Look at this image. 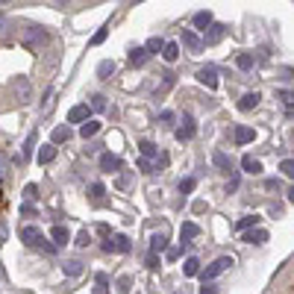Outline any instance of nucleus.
<instances>
[{"mask_svg": "<svg viewBox=\"0 0 294 294\" xmlns=\"http://www.w3.org/2000/svg\"><path fill=\"white\" fill-rule=\"evenodd\" d=\"M21 239H24L29 247H41V250H47V253H53V250H56V247L44 239V233H41L38 227H24V230H21Z\"/></svg>", "mask_w": 294, "mask_h": 294, "instance_id": "1", "label": "nucleus"}, {"mask_svg": "<svg viewBox=\"0 0 294 294\" xmlns=\"http://www.w3.org/2000/svg\"><path fill=\"white\" fill-rule=\"evenodd\" d=\"M21 41H24L27 47H32V50H35V47H44V44L50 41V35H47V29H44V27H35V24H32V27H27V29H24Z\"/></svg>", "mask_w": 294, "mask_h": 294, "instance_id": "2", "label": "nucleus"}, {"mask_svg": "<svg viewBox=\"0 0 294 294\" xmlns=\"http://www.w3.org/2000/svg\"><path fill=\"white\" fill-rule=\"evenodd\" d=\"M230 268H233V259H230V256H221V259H215V262H212V265L203 271V283H206V280H215L218 274H224V271H230Z\"/></svg>", "mask_w": 294, "mask_h": 294, "instance_id": "3", "label": "nucleus"}, {"mask_svg": "<svg viewBox=\"0 0 294 294\" xmlns=\"http://www.w3.org/2000/svg\"><path fill=\"white\" fill-rule=\"evenodd\" d=\"M194 133H197V124H194V118L186 112V115H183V127L177 130V138H180V141H188V138H194Z\"/></svg>", "mask_w": 294, "mask_h": 294, "instance_id": "4", "label": "nucleus"}, {"mask_svg": "<svg viewBox=\"0 0 294 294\" xmlns=\"http://www.w3.org/2000/svg\"><path fill=\"white\" fill-rule=\"evenodd\" d=\"M197 80L206 85V88H218V71L212 68V65H206V68H200L197 71Z\"/></svg>", "mask_w": 294, "mask_h": 294, "instance_id": "5", "label": "nucleus"}, {"mask_svg": "<svg viewBox=\"0 0 294 294\" xmlns=\"http://www.w3.org/2000/svg\"><path fill=\"white\" fill-rule=\"evenodd\" d=\"M183 44H186V47H188L191 53H200V50L206 47V41H203V38H197V35H194L191 29H183Z\"/></svg>", "mask_w": 294, "mask_h": 294, "instance_id": "6", "label": "nucleus"}, {"mask_svg": "<svg viewBox=\"0 0 294 294\" xmlns=\"http://www.w3.org/2000/svg\"><path fill=\"white\" fill-rule=\"evenodd\" d=\"M15 94H18L21 103H27V100L32 97V88H29V80H27V77H18V80H15Z\"/></svg>", "mask_w": 294, "mask_h": 294, "instance_id": "7", "label": "nucleus"}, {"mask_svg": "<svg viewBox=\"0 0 294 294\" xmlns=\"http://www.w3.org/2000/svg\"><path fill=\"white\" fill-rule=\"evenodd\" d=\"M106 250H118V253H130V239L127 236H115L106 241Z\"/></svg>", "mask_w": 294, "mask_h": 294, "instance_id": "8", "label": "nucleus"}, {"mask_svg": "<svg viewBox=\"0 0 294 294\" xmlns=\"http://www.w3.org/2000/svg\"><path fill=\"white\" fill-rule=\"evenodd\" d=\"M224 35H227V27H224V24H212V27H209V35H206V44H218Z\"/></svg>", "mask_w": 294, "mask_h": 294, "instance_id": "9", "label": "nucleus"}, {"mask_svg": "<svg viewBox=\"0 0 294 294\" xmlns=\"http://www.w3.org/2000/svg\"><path fill=\"white\" fill-rule=\"evenodd\" d=\"M147 59H150V50H147V47H138V50L130 53V65H133V68H141Z\"/></svg>", "mask_w": 294, "mask_h": 294, "instance_id": "10", "label": "nucleus"}, {"mask_svg": "<svg viewBox=\"0 0 294 294\" xmlns=\"http://www.w3.org/2000/svg\"><path fill=\"white\" fill-rule=\"evenodd\" d=\"M100 171H121V159L112 156V153H103L100 156Z\"/></svg>", "mask_w": 294, "mask_h": 294, "instance_id": "11", "label": "nucleus"}, {"mask_svg": "<svg viewBox=\"0 0 294 294\" xmlns=\"http://www.w3.org/2000/svg\"><path fill=\"white\" fill-rule=\"evenodd\" d=\"M174 80H177V77H174L171 71H165V74H162V85H156V97H165V94L171 91V85H174Z\"/></svg>", "mask_w": 294, "mask_h": 294, "instance_id": "12", "label": "nucleus"}, {"mask_svg": "<svg viewBox=\"0 0 294 294\" xmlns=\"http://www.w3.org/2000/svg\"><path fill=\"white\" fill-rule=\"evenodd\" d=\"M259 100H262V97H259L256 91H250V94H244V97H241L239 109H241V112H250V109H256V106H259Z\"/></svg>", "mask_w": 294, "mask_h": 294, "instance_id": "13", "label": "nucleus"}, {"mask_svg": "<svg viewBox=\"0 0 294 294\" xmlns=\"http://www.w3.org/2000/svg\"><path fill=\"white\" fill-rule=\"evenodd\" d=\"M256 138V133L250 130V127H236V144H247V141H253Z\"/></svg>", "mask_w": 294, "mask_h": 294, "instance_id": "14", "label": "nucleus"}, {"mask_svg": "<svg viewBox=\"0 0 294 294\" xmlns=\"http://www.w3.org/2000/svg\"><path fill=\"white\" fill-rule=\"evenodd\" d=\"M212 162H215L221 171H233V159H230L227 153H221V150H215V153H212Z\"/></svg>", "mask_w": 294, "mask_h": 294, "instance_id": "15", "label": "nucleus"}, {"mask_svg": "<svg viewBox=\"0 0 294 294\" xmlns=\"http://www.w3.org/2000/svg\"><path fill=\"white\" fill-rule=\"evenodd\" d=\"M85 118H88V106H74L71 115H68L71 124H80V121H85Z\"/></svg>", "mask_w": 294, "mask_h": 294, "instance_id": "16", "label": "nucleus"}, {"mask_svg": "<svg viewBox=\"0 0 294 294\" xmlns=\"http://www.w3.org/2000/svg\"><path fill=\"white\" fill-rule=\"evenodd\" d=\"M97 133H100V124H97V121H85V124L80 127V135H82V138H91V135H97Z\"/></svg>", "mask_w": 294, "mask_h": 294, "instance_id": "17", "label": "nucleus"}, {"mask_svg": "<svg viewBox=\"0 0 294 294\" xmlns=\"http://www.w3.org/2000/svg\"><path fill=\"white\" fill-rule=\"evenodd\" d=\"M241 168H244L247 174H259V171H262V162L253 159V156H244V159H241Z\"/></svg>", "mask_w": 294, "mask_h": 294, "instance_id": "18", "label": "nucleus"}, {"mask_svg": "<svg viewBox=\"0 0 294 294\" xmlns=\"http://www.w3.org/2000/svg\"><path fill=\"white\" fill-rule=\"evenodd\" d=\"M244 241H250V244H265V241H268V233H265V230H253V233L244 236Z\"/></svg>", "mask_w": 294, "mask_h": 294, "instance_id": "19", "label": "nucleus"}, {"mask_svg": "<svg viewBox=\"0 0 294 294\" xmlns=\"http://www.w3.org/2000/svg\"><path fill=\"white\" fill-rule=\"evenodd\" d=\"M162 56H165V62H177V59H180V44H174V41L165 44V53H162Z\"/></svg>", "mask_w": 294, "mask_h": 294, "instance_id": "20", "label": "nucleus"}, {"mask_svg": "<svg viewBox=\"0 0 294 294\" xmlns=\"http://www.w3.org/2000/svg\"><path fill=\"white\" fill-rule=\"evenodd\" d=\"M62 268H65V274H68V277H80V274H82V262H77V259L65 262Z\"/></svg>", "mask_w": 294, "mask_h": 294, "instance_id": "21", "label": "nucleus"}, {"mask_svg": "<svg viewBox=\"0 0 294 294\" xmlns=\"http://www.w3.org/2000/svg\"><path fill=\"white\" fill-rule=\"evenodd\" d=\"M236 65H239L241 71H250V68H253V53H239Z\"/></svg>", "mask_w": 294, "mask_h": 294, "instance_id": "22", "label": "nucleus"}, {"mask_svg": "<svg viewBox=\"0 0 294 294\" xmlns=\"http://www.w3.org/2000/svg\"><path fill=\"white\" fill-rule=\"evenodd\" d=\"M53 159H56V147H50V144H47V147H41V150H38V162H44V165H47V162H53Z\"/></svg>", "mask_w": 294, "mask_h": 294, "instance_id": "23", "label": "nucleus"}, {"mask_svg": "<svg viewBox=\"0 0 294 294\" xmlns=\"http://www.w3.org/2000/svg\"><path fill=\"white\" fill-rule=\"evenodd\" d=\"M194 27H200V29H203V27H212V15H209V12H197V15H194Z\"/></svg>", "mask_w": 294, "mask_h": 294, "instance_id": "24", "label": "nucleus"}, {"mask_svg": "<svg viewBox=\"0 0 294 294\" xmlns=\"http://www.w3.org/2000/svg\"><path fill=\"white\" fill-rule=\"evenodd\" d=\"M68 239H71V236H68L65 227H53V241H56V244H68Z\"/></svg>", "mask_w": 294, "mask_h": 294, "instance_id": "25", "label": "nucleus"}, {"mask_svg": "<svg viewBox=\"0 0 294 294\" xmlns=\"http://www.w3.org/2000/svg\"><path fill=\"white\" fill-rule=\"evenodd\" d=\"M32 147H35V133H29V138H27V144H24V150H21V159H29V156H32Z\"/></svg>", "mask_w": 294, "mask_h": 294, "instance_id": "26", "label": "nucleus"}, {"mask_svg": "<svg viewBox=\"0 0 294 294\" xmlns=\"http://www.w3.org/2000/svg\"><path fill=\"white\" fill-rule=\"evenodd\" d=\"M3 180H6V159H3V153H0V209H3V200H6V194H3Z\"/></svg>", "mask_w": 294, "mask_h": 294, "instance_id": "27", "label": "nucleus"}, {"mask_svg": "<svg viewBox=\"0 0 294 294\" xmlns=\"http://www.w3.org/2000/svg\"><path fill=\"white\" fill-rule=\"evenodd\" d=\"M112 71H115V62H100V65H97V77H103V80H106Z\"/></svg>", "mask_w": 294, "mask_h": 294, "instance_id": "28", "label": "nucleus"}, {"mask_svg": "<svg viewBox=\"0 0 294 294\" xmlns=\"http://www.w3.org/2000/svg\"><path fill=\"white\" fill-rule=\"evenodd\" d=\"M277 100H283V103L292 109V106H294V91H286V88H283V91H277Z\"/></svg>", "mask_w": 294, "mask_h": 294, "instance_id": "29", "label": "nucleus"}, {"mask_svg": "<svg viewBox=\"0 0 294 294\" xmlns=\"http://www.w3.org/2000/svg\"><path fill=\"white\" fill-rule=\"evenodd\" d=\"M147 50H150V56H153V53L165 50V41H162V38H150V41H147Z\"/></svg>", "mask_w": 294, "mask_h": 294, "instance_id": "30", "label": "nucleus"}, {"mask_svg": "<svg viewBox=\"0 0 294 294\" xmlns=\"http://www.w3.org/2000/svg\"><path fill=\"white\" fill-rule=\"evenodd\" d=\"M91 109H94V112H103V109H106V97H103V94H94V97H91Z\"/></svg>", "mask_w": 294, "mask_h": 294, "instance_id": "31", "label": "nucleus"}, {"mask_svg": "<svg viewBox=\"0 0 294 294\" xmlns=\"http://www.w3.org/2000/svg\"><path fill=\"white\" fill-rule=\"evenodd\" d=\"M138 147H141V156H147V159L156 156V144H153V141H141Z\"/></svg>", "mask_w": 294, "mask_h": 294, "instance_id": "32", "label": "nucleus"}, {"mask_svg": "<svg viewBox=\"0 0 294 294\" xmlns=\"http://www.w3.org/2000/svg\"><path fill=\"white\" fill-rule=\"evenodd\" d=\"M68 138H71V130H68V127H59V130L53 133V141H68Z\"/></svg>", "mask_w": 294, "mask_h": 294, "instance_id": "33", "label": "nucleus"}, {"mask_svg": "<svg viewBox=\"0 0 294 294\" xmlns=\"http://www.w3.org/2000/svg\"><path fill=\"white\" fill-rule=\"evenodd\" d=\"M200 230H197V224H183V239H194Z\"/></svg>", "mask_w": 294, "mask_h": 294, "instance_id": "34", "label": "nucleus"}, {"mask_svg": "<svg viewBox=\"0 0 294 294\" xmlns=\"http://www.w3.org/2000/svg\"><path fill=\"white\" fill-rule=\"evenodd\" d=\"M197 271H200V262H197V259H188V262H186V277H194Z\"/></svg>", "mask_w": 294, "mask_h": 294, "instance_id": "35", "label": "nucleus"}, {"mask_svg": "<svg viewBox=\"0 0 294 294\" xmlns=\"http://www.w3.org/2000/svg\"><path fill=\"white\" fill-rule=\"evenodd\" d=\"M106 283H109V277H106V274H97V289H94V294H106Z\"/></svg>", "mask_w": 294, "mask_h": 294, "instance_id": "36", "label": "nucleus"}, {"mask_svg": "<svg viewBox=\"0 0 294 294\" xmlns=\"http://www.w3.org/2000/svg\"><path fill=\"white\" fill-rule=\"evenodd\" d=\"M280 171H283L286 177H292V180H294V159H286V162L280 165Z\"/></svg>", "mask_w": 294, "mask_h": 294, "instance_id": "37", "label": "nucleus"}, {"mask_svg": "<svg viewBox=\"0 0 294 294\" xmlns=\"http://www.w3.org/2000/svg\"><path fill=\"white\" fill-rule=\"evenodd\" d=\"M194 186H197V183L188 177V180H183V183H180V191H183V194H188V191H194Z\"/></svg>", "mask_w": 294, "mask_h": 294, "instance_id": "38", "label": "nucleus"}, {"mask_svg": "<svg viewBox=\"0 0 294 294\" xmlns=\"http://www.w3.org/2000/svg\"><path fill=\"white\" fill-rule=\"evenodd\" d=\"M24 197H27V200H35V197H38V188H35V186H27V188H24Z\"/></svg>", "mask_w": 294, "mask_h": 294, "instance_id": "39", "label": "nucleus"}, {"mask_svg": "<svg viewBox=\"0 0 294 294\" xmlns=\"http://www.w3.org/2000/svg\"><path fill=\"white\" fill-rule=\"evenodd\" d=\"M130 286H133L130 277H121V280H118V292H130Z\"/></svg>", "mask_w": 294, "mask_h": 294, "instance_id": "40", "label": "nucleus"}, {"mask_svg": "<svg viewBox=\"0 0 294 294\" xmlns=\"http://www.w3.org/2000/svg\"><path fill=\"white\" fill-rule=\"evenodd\" d=\"M256 221H259V218H256V215H250V218L239 221V230H247V227H250V224H256Z\"/></svg>", "mask_w": 294, "mask_h": 294, "instance_id": "41", "label": "nucleus"}, {"mask_svg": "<svg viewBox=\"0 0 294 294\" xmlns=\"http://www.w3.org/2000/svg\"><path fill=\"white\" fill-rule=\"evenodd\" d=\"M88 241H91L88 233H80V236H77V244H80V247H88Z\"/></svg>", "mask_w": 294, "mask_h": 294, "instance_id": "42", "label": "nucleus"}, {"mask_svg": "<svg viewBox=\"0 0 294 294\" xmlns=\"http://www.w3.org/2000/svg\"><path fill=\"white\" fill-rule=\"evenodd\" d=\"M103 191H106V188H103V186H100V183H94V186H91V197H94V200H97V197H100V194H103Z\"/></svg>", "mask_w": 294, "mask_h": 294, "instance_id": "43", "label": "nucleus"}, {"mask_svg": "<svg viewBox=\"0 0 294 294\" xmlns=\"http://www.w3.org/2000/svg\"><path fill=\"white\" fill-rule=\"evenodd\" d=\"M103 38H106V27H103V29H97V35H94V38H91V44H100V41H103Z\"/></svg>", "mask_w": 294, "mask_h": 294, "instance_id": "44", "label": "nucleus"}, {"mask_svg": "<svg viewBox=\"0 0 294 294\" xmlns=\"http://www.w3.org/2000/svg\"><path fill=\"white\" fill-rule=\"evenodd\" d=\"M265 188H268V191H280V180H268Z\"/></svg>", "mask_w": 294, "mask_h": 294, "instance_id": "45", "label": "nucleus"}, {"mask_svg": "<svg viewBox=\"0 0 294 294\" xmlns=\"http://www.w3.org/2000/svg\"><path fill=\"white\" fill-rule=\"evenodd\" d=\"M165 247V239L162 236H153V250H162Z\"/></svg>", "mask_w": 294, "mask_h": 294, "instance_id": "46", "label": "nucleus"}, {"mask_svg": "<svg viewBox=\"0 0 294 294\" xmlns=\"http://www.w3.org/2000/svg\"><path fill=\"white\" fill-rule=\"evenodd\" d=\"M280 77H283V80H292L294 71H292V68H280Z\"/></svg>", "mask_w": 294, "mask_h": 294, "instance_id": "47", "label": "nucleus"}, {"mask_svg": "<svg viewBox=\"0 0 294 294\" xmlns=\"http://www.w3.org/2000/svg\"><path fill=\"white\" fill-rule=\"evenodd\" d=\"M236 188H239V177H233V180L227 183V191H236Z\"/></svg>", "mask_w": 294, "mask_h": 294, "instance_id": "48", "label": "nucleus"}, {"mask_svg": "<svg viewBox=\"0 0 294 294\" xmlns=\"http://www.w3.org/2000/svg\"><path fill=\"white\" fill-rule=\"evenodd\" d=\"M280 294H294V277H292V280H289V286H286V289H283V292H280Z\"/></svg>", "mask_w": 294, "mask_h": 294, "instance_id": "49", "label": "nucleus"}, {"mask_svg": "<svg viewBox=\"0 0 294 294\" xmlns=\"http://www.w3.org/2000/svg\"><path fill=\"white\" fill-rule=\"evenodd\" d=\"M174 121V112H162V124H171Z\"/></svg>", "mask_w": 294, "mask_h": 294, "instance_id": "50", "label": "nucleus"}, {"mask_svg": "<svg viewBox=\"0 0 294 294\" xmlns=\"http://www.w3.org/2000/svg\"><path fill=\"white\" fill-rule=\"evenodd\" d=\"M118 186H121V188H127V186H130V174H124V177L118 180Z\"/></svg>", "mask_w": 294, "mask_h": 294, "instance_id": "51", "label": "nucleus"}, {"mask_svg": "<svg viewBox=\"0 0 294 294\" xmlns=\"http://www.w3.org/2000/svg\"><path fill=\"white\" fill-rule=\"evenodd\" d=\"M200 294H215V286H203V292Z\"/></svg>", "mask_w": 294, "mask_h": 294, "instance_id": "52", "label": "nucleus"}, {"mask_svg": "<svg viewBox=\"0 0 294 294\" xmlns=\"http://www.w3.org/2000/svg\"><path fill=\"white\" fill-rule=\"evenodd\" d=\"M289 200H292V203H294V188H292V191H289Z\"/></svg>", "mask_w": 294, "mask_h": 294, "instance_id": "53", "label": "nucleus"}, {"mask_svg": "<svg viewBox=\"0 0 294 294\" xmlns=\"http://www.w3.org/2000/svg\"><path fill=\"white\" fill-rule=\"evenodd\" d=\"M56 3H68V0H56Z\"/></svg>", "mask_w": 294, "mask_h": 294, "instance_id": "54", "label": "nucleus"}, {"mask_svg": "<svg viewBox=\"0 0 294 294\" xmlns=\"http://www.w3.org/2000/svg\"><path fill=\"white\" fill-rule=\"evenodd\" d=\"M0 3H9V0H0Z\"/></svg>", "mask_w": 294, "mask_h": 294, "instance_id": "55", "label": "nucleus"}]
</instances>
